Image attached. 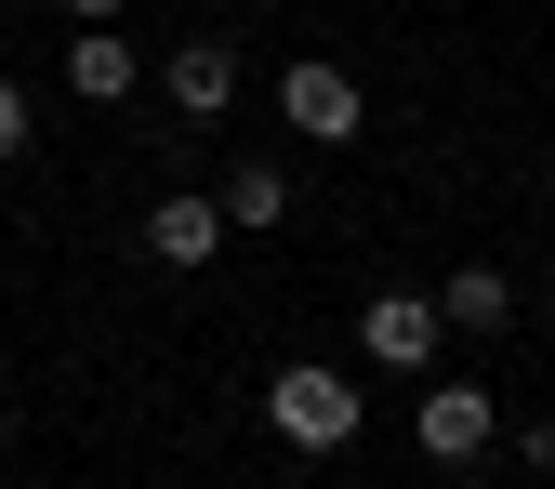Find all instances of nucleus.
Listing matches in <instances>:
<instances>
[{"label": "nucleus", "mask_w": 555, "mask_h": 489, "mask_svg": "<svg viewBox=\"0 0 555 489\" xmlns=\"http://www.w3.org/2000/svg\"><path fill=\"white\" fill-rule=\"evenodd\" d=\"M0 424H14V397H0Z\"/></svg>", "instance_id": "nucleus-13"}, {"label": "nucleus", "mask_w": 555, "mask_h": 489, "mask_svg": "<svg viewBox=\"0 0 555 489\" xmlns=\"http://www.w3.org/2000/svg\"><path fill=\"white\" fill-rule=\"evenodd\" d=\"M159 80H172V106H185V119H225V106H238V40H172Z\"/></svg>", "instance_id": "nucleus-6"}, {"label": "nucleus", "mask_w": 555, "mask_h": 489, "mask_svg": "<svg viewBox=\"0 0 555 489\" xmlns=\"http://www.w3.org/2000/svg\"><path fill=\"white\" fill-rule=\"evenodd\" d=\"M264 424H278V450L331 463V450H358L371 397H358V371H331V358H278V384H264Z\"/></svg>", "instance_id": "nucleus-1"}, {"label": "nucleus", "mask_w": 555, "mask_h": 489, "mask_svg": "<svg viewBox=\"0 0 555 489\" xmlns=\"http://www.w3.org/2000/svg\"><path fill=\"white\" fill-rule=\"evenodd\" d=\"M225 239H238V226H225V198H198V185H172L159 213H146V252H159L172 278H185V265H212Z\"/></svg>", "instance_id": "nucleus-5"}, {"label": "nucleus", "mask_w": 555, "mask_h": 489, "mask_svg": "<svg viewBox=\"0 0 555 489\" xmlns=\"http://www.w3.org/2000/svg\"><path fill=\"white\" fill-rule=\"evenodd\" d=\"M437 318H450V331H503V318H516V278H503V265H450V278H437Z\"/></svg>", "instance_id": "nucleus-8"}, {"label": "nucleus", "mask_w": 555, "mask_h": 489, "mask_svg": "<svg viewBox=\"0 0 555 489\" xmlns=\"http://www.w3.org/2000/svg\"><path fill=\"white\" fill-rule=\"evenodd\" d=\"M27 132H40V106H27V80H0V159H27Z\"/></svg>", "instance_id": "nucleus-10"}, {"label": "nucleus", "mask_w": 555, "mask_h": 489, "mask_svg": "<svg viewBox=\"0 0 555 489\" xmlns=\"http://www.w3.org/2000/svg\"><path fill=\"white\" fill-rule=\"evenodd\" d=\"M278 119H292L305 146H344V132L371 119V93H358V66H331V53H305V66H278Z\"/></svg>", "instance_id": "nucleus-2"}, {"label": "nucleus", "mask_w": 555, "mask_h": 489, "mask_svg": "<svg viewBox=\"0 0 555 489\" xmlns=\"http://www.w3.org/2000/svg\"><path fill=\"white\" fill-rule=\"evenodd\" d=\"M437 344H450L437 292H371L358 305V358H384V371H437Z\"/></svg>", "instance_id": "nucleus-3"}, {"label": "nucleus", "mask_w": 555, "mask_h": 489, "mask_svg": "<svg viewBox=\"0 0 555 489\" xmlns=\"http://www.w3.org/2000/svg\"><path fill=\"white\" fill-rule=\"evenodd\" d=\"M132 80H146V53H132V40H106V27L66 40V93H80V106H132Z\"/></svg>", "instance_id": "nucleus-7"}, {"label": "nucleus", "mask_w": 555, "mask_h": 489, "mask_svg": "<svg viewBox=\"0 0 555 489\" xmlns=\"http://www.w3.org/2000/svg\"><path fill=\"white\" fill-rule=\"evenodd\" d=\"M132 14V0H66V27H119Z\"/></svg>", "instance_id": "nucleus-12"}, {"label": "nucleus", "mask_w": 555, "mask_h": 489, "mask_svg": "<svg viewBox=\"0 0 555 489\" xmlns=\"http://www.w3.org/2000/svg\"><path fill=\"white\" fill-rule=\"evenodd\" d=\"M410 437H424V463H476L503 437L490 424V384H424V424H410Z\"/></svg>", "instance_id": "nucleus-4"}, {"label": "nucleus", "mask_w": 555, "mask_h": 489, "mask_svg": "<svg viewBox=\"0 0 555 489\" xmlns=\"http://www.w3.org/2000/svg\"><path fill=\"white\" fill-rule=\"evenodd\" d=\"M212 198H225V226L251 239V226H278V213H292V172H278V159H238V172H225Z\"/></svg>", "instance_id": "nucleus-9"}, {"label": "nucleus", "mask_w": 555, "mask_h": 489, "mask_svg": "<svg viewBox=\"0 0 555 489\" xmlns=\"http://www.w3.org/2000/svg\"><path fill=\"white\" fill-rule=\"evenodd\" d=\"M516 463H529V476H555V410H529V424H516Z\"/></svg>", "instance_id": "nucleus-11"}]
</instances>
